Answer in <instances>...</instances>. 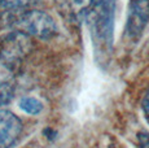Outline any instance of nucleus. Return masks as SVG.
I'll return each mask as SVG.
<instances>
[{
  "mask_svg": "<svg viewBox=\"0 0 149 148\" xmlns=\"http://www.w3.org/2000/svg\"><path fill=\"white\" fill-rule=\"evenodd\" d=\"M39 0H0V10L4 12H21L38 4Z\"/></svg>",
  "mask_w": 149,
  "mask_h": 148,
  "instance_id": "6",
  "label": "nucleus"
},
{
  "mask_svg": "<svg viewBox=\"0 0 149 148\" xmlns=\"http://www.w3.org/2000/svg\"><path fill=\"white\" fill-rule=\"evenodd\" d=\"M19 108L29 114H39L43 109V104L35 98L25 96L19 100Z\"/></svg>",
  "mask_w": 149,
  "mask_h": 148,
  "instance_id": "7",
  "label": "nucleus"
},
{
  "mask_svg": "<svg viewBox=\"0 0 149 148\" xmlns=\"http://www.w3.org/2000/svg\"><path fill=\"white\" fill-rule=\"evenodd\" d=\"M31 39L21 31H13L0 40V60L17 68L21 60L30 52Z\"/></svg>",
  "mask_w": 149,
  "mask_h": 148,
  "instance_id": "3",
  "label": "nucleus"
},
{
  "mask_svg": "<svg viewBox=\"0 0 149 148\" xmlns=\"http://www.w3.org/2000/svg\"><path fill=\"white\" fill-rule=\"evenodd\" d=\"M21 133V119L9 110L0 109V148H12Z\"/></svg>",
  "mask_w": 149,
  "mask_h": 148,
  "instance_id": "5",
  "label": "nucleus"
},
{
  "mask_svg": "<svg viewBox=\"0 0 149 148\" xmlns=\"http://www.w3.org/2000/svg\"><path fill=\"white\" fill-rule=\"evenodd\" d=\"M137 140H139V148H149V133L140 131L137 134Z\"/></svg>",
  "mask_w": 149,
  "mask_h": 148,
  "instance_id": "10",
  "label": "nucleus"
},
{
  "mask_svg": "<svg viewBox=\"0 0 149 148\" xmlns=\"http://www.w3.org/2000/svg\"><path fill=\"white\" fill-rule=\"evenodd\" d=\"M116 16V0H91L82 10V17L90 30L91 40L99 62L111 52Z\"/></svg>",
  "mask_w": 149,
  "mask_h": 148,
  "instance_id": "1",
  "label": "nucleus"
},
{
  "mask_svg": "<svg viewBox=\"0 0 149 148\" xmlns=\"http://www.w3.org/2000/svg\"><path fill=\"white\" fill-rule=\"evenodd\" d=\"M14 70H16V66L9 65L0 60V84L8 83V82L12 79Z\"/></svg>",
  "mask_w": 149,
  "mask_h": 148,
  "instance_id": "8",
  "label": "nucleus"
},
{
  "mask_svg": "<svg viewBox=\"0 0 149 148\" xmlns=\"http://www.w3.org/2000/svg\"><path fill=\"white\" fill-rule=\"evenodd\" d=\"M149 21V0H130L127 21L125 27V38L137 40Z\"/></svg>",
  "mask_w": 149,
  "mask_h": 148,
  "instance_id": "4",
  "label": "nucleus"
},
{
  "mask_svg": "<svg viewBox=\"0 0 149 148\" xmlns=\"http://www.w3.org/2000/svg\"><path fill=\"white\" fill-rule=\"evenodd\" d=\"M17 31L39 39H51L57 34V25L49 15L42 10H24L13 21Z\"/></svg>",
  "mask_w": 149,
  "mask_h": 148,
  "instance_id": "2",
  "label": "nucleus"
},
{
  "mask_svg": "<svg viewBox=\"0 0 149 148\" xmlns=\"http://www.w3.org/2000/svg\"><path fill=\"white\" fill-rule=\"evenodd\" d=\"M13 98V87L12 84L8 83L0 84V107L8 104Z\"/></svg>",
  "mask_w": 149,
  "mask_h": 148,
  "instance_id": "9",
  "label": "nucleus"
},
{
  "mask_svg": "<svg viewBox=\"0 0 149 148\" xmlns=\"http://www.w3.org/2000/svg\"><path fill=\"white\" fill-rule=\"evenodd\" d=\"M74 1H75V3H82L83 0H74Z\"/></svg>",
  "mask_w": 149,
  "mask_h": 148,
  "instance_id": "12",
  "label": "nucleus"
},
{
  "mask_svg": "<svg viewBox=\"0 0 149 148\" xmlns=\"http://www.w3.org/2000/svg\"><path fill=\"white\" fill-rule=\"evenodd\" d=\"M141 107H143V110H144V114H145V118L149 121V90L148 92L145 94L144 99H143V103H141Z\"/></svg>",
  "mask_w": 149,
  "mask_h": 148,
  "instance_id": "11",
  "label": "nucleus"
}]
</instances>
